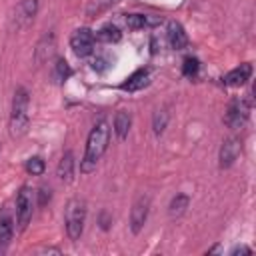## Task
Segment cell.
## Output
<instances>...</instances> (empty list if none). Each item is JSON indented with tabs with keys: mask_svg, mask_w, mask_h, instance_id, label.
<instances>
[{
	"mask_svg": "<svg viewBox=\"0 0 256 256\" xmlns=\"http://www.w3.org/2000/svg\"><path fill=\"white\" fill-rule=\"evenodd\" d=\"M108 144H110V126L106 120H100L94 124V128L88 134L86 152H84V158L80 160L82 174H90L92 170H96V164L108 150Z\"/></svg>",
	"mask_w": 256,
	"mask_h": 256,
	"instance_id": "cell-1",
	"label": "cell"
},
{
	"mask_svg": "<svg viewBox=\"0 0 256 256\" xmlns=\"http://www.w3.org/2000/svg\"><path fill=\"white\" fill-rule=\"evenodd\" d=\"M28 104H30V94L24 86H18L14 90L12 98V110H10V136L12 138H22L28 132Z\"/></svg>",
	"mask_w": 256,
	"mask_h": 256,
	"instance_id": "cell-2",
	"label": "cell"
},
{
	"mask_svg": "<svg viewBox=\"0 0 256 256\" xmlns=\"http://www.w3.org/2000/svg\"><path fill=\"white\" fill-rule=\"evenodd\" d=\"M84 222H86V202L80 198H70L64 208V224H66V234L72 242L80 240L84 232Z\"/></svg>",
	"mask_w": 256,
	"mask_h": 256,
	"instance_id": "cell-3",
	"label": "cell"
},
{
	"mask_svg": "<svg viewBox=\"0 0 256 256\" xmlns=\"http://www.w3.org/2000/svg\"><path fill=\"white\" fill-rule=\"evenodd\" d=\"M36 192L30 188V186H22L18 190V196H16V224H18V230H26V226L30 224L32 220V210H34V204H36Z\"/></svg>",
	"mask_w": 256,
	"mask_h": 256,
	"instance_id": "cell-4",
	"label": "cell"
},
{
	"mask_svg": "<svg viewBox=\"0 0 256 256\" xmlns=\"http://www.w3.org/2000/svg\"><path fill=\"white\" fill-rule=\"evenodd\" d=\"M248 114H250L248 102L242 100V98H234V100H230V104L224 112V124L232 130H240V128H244V124L248 120Z\"/></svg>",
	"mask_w": 256,
	"mask_h": 256,
	"instance_id": "cell-5",
	"label": "cell"
},
{
	"mask_svg": "<svg viewBox=\"0 0 256 256\" xmlns=\"http://www.w3.org/2000/svg\"><path fill=\"white\" fill-rule=\"evenodd\" d=\"M94 32L90 28H76L70 36V48L78 58H86L94 50Z\"/></svg>",
	"mask_w": 256,
	"mask_h": 256,
	"instance_id": "cell-6",
	"label": "cell"
},
{
	"mask_svg": "<svg viewBox=\"0 0 256 256\" xmlns=\"http://www.w3.org/2000/svg\"><path fill=\"white\" fill-rule=\"evenodd\" d=\"M148 212H150V196H138L130 210V230L134 234H138L144 228L148 220Z\"/></svg>",
	"mask_w": 256,
	"mask_h": 256,
	"instance_id": "cell-7",
	"label": "cell"
},
{
	"mask_svg": "<svg viewBox=\"0 0 256 256\" xmlns=\"http://www.w3.org/2000/svg\"><path fill=\"white\" fill-rule=\"evenodd\" d=\"M240 152H242L240 138H236V136L226 138L222 142V146H220V152H218V164H220V168H230L236 162V158L240 156Z\"/></svg>",
	"mask_w": 256,
	"mask_h": 256,
	"instance_id": "cell-8",
	"label": "cell"
},
{
	"mask_svg": "<svg viewBox=\"0 0 256 256\" xmlns=\"http://www.w3.org/2000/svg\"><path fill=\"white\" fill-rule=\"evenodd\" d=\"M166 38H168L170 48H174V50H184V48L188 46V34H186V30L182 28L180 22H168Z\"/></svg>",
	"mask_w": 256,
	"mask_h": 256,
	"instance_id": "cell-9",
	"label": "cell"
},
{
	"mask_svg": "<svg viewBox=\"0 0 256 256\" xmlns=\"http://www.w3.org/2000/svg\"><path fill=\"white\" fill-rule=\"evenodd\" d=\"M250 76H252V64L244 62V64H240L238 68L230 70L224 76V84L226 86H242V84H246L250 80Z\"/></svg>",
	"mask_w": 256,
	"mask_h": 256,
	"instance_id": "cell-10",
	"label": "cell"
},
{
	"mask_svg": "<svg viewBox=\"0 0 256 256\" xmlns=\"http://www.w3.org/2000/svg\"><path fill=\"white\" fill-rule=\"evenodd\" d=\"M150 84V72L146 70V68H140V70H136L134 74H130L128 78H126V82H122V90H126V92H138V90H142V88H146Z\"/></svg>",
	"mask_w": 256,
	"mask_h": 256,
	"instance_id": "cell-11",
	"label": "cell"
},
{
	"mask_svg": "<svg viewBox=\"0 0 256 256\" xmlns=\"http://www.w3.org/2000/svg\"><path fill=\"white\" fill-rule=\"evenodd\" d=\"M58 178L64 184H70L74 180V154L72 150H66L58 162Z\"/></svg>",
	"mask_w": 256,
	"mask_h": 256,
	"instance_id": "cell-12",
	"label": "cell"
},
{
	"mask_svg": "<svg viewBox=\"0 0 256 256\" xmlns=\"http://www.w3.org/2000/svg\"><path fill=\"white\" fill-rule=\"evenodd\" d=\"M54 48H56V44H54V34H46V36L38 42V46H36V52H34L36 62L44 64L46 60H50L52 54H54Z\"/></svg>",
	"mask_w": 256,
	"mask_h": 256,
	"instance_id": "cell-13",
	"label": "cell"
},
{
	"mask_svg": "<svg viewBox=\"0 0 256 256\" xmlns=\"http://www.w3.org/2000/svg\"><path fill=\"white\" fill-rule=\"evenodd\" d=\"M130 126H132V116L128 112H124V110L116 112V116H114V132H116V136L120 140H124L128 136Z\"/></svg>",
	"mask_w": 256,
	"mask_h": 256,
	"instance_id": "cell-14",
	"label": "cell"
},
{
	"mask_svg": "<svg viewBox=\"0 0 256 256\" xmlns=\"http://www.w3.org/2000/svg\"><path fill=\"white\" fill-rule=\"evenodd\" d=\"M36 12H38V0H22L18 6V22L20 24L32 22Z\"/></svg>",
	"mask_w": 256,
	"mask_h": 256,
	"instance_id": "cell-15",
	"label": "cell"
},
{
	"mask_svg": "<svg viewBox=\"0 0 256 256\" xmlns=\"http://www.w3.org/2000/svg\"><path fill=\"white\" fill-rule=\"evenodd\" d=\"M188 204H190V198H188L186 194H176V196L170 200V206H168L170 218H180V216L186 212Z\"/></svg>",
	"mask_w": 256,
	"mask_h": 256,
	"instance_id": "cell-16",
	"label": "cell"
},
{
	"mask_svg": "<svg viewBox=\"0 0 256 256\" xmlns=\"http://www.w3.org/2000/svg\"><path fill=\"white\" fill-rule=\"evenodd\" d=\"M168 120H170V112H168V108H158V110L154 112V116H152V130H154L156 136H160V134L166 130Z\"/></svg>",
	"mask_w": 256,
	"mask_h": 256,
	"instance_id": "cell-17",
	"label": "cell"
},
{
	"mask_svg": "<svg viewBox=\"0 0 256 256\" xmlns=\"http://www.w3.org/2000/svg\"><path fill=\"white\" fill-rule=\"evenodd\" d=\"M12 234H14L12 218L4 212V214L0 216V246H8L10 240H12Z\"/></svg>",
	"mask_w": 256,
	"mask_h": 256,
	"instance_id": "cell-18",
	"label": "cell"
},
{
	"mask_svg": "<svg viewBox=\"0 0 256 256\" xmlns=\"http://www.w3.org/2000/svg\"><path fill=\"white\" fill-rule=\"evenodd\" d=\"M98 40H102V42H106V44H114V42H118L120 38H122V32L118 30V26H114V24H106V26H102L100 30H98Z\"/></svg>",
	"mask_w": 256,
	"mask_h": 256,
	"instance_id": "cell-19",
	"label": "cell"
},
{
	"mask_svg": "<svg viewBox=\"0 0 256 256\" xmlns=\"http://www.w3.org/2000/svg\"><path fill=\"white\" fill-rule=\"evenodd\" d=\"M70 74H72L70 64H68L64 58H58V60L54 62V68H52V78H54L56 82H64V80L70 78Z\"/></svg>",
	"mask_w": 256,
	"mask_h": 256,
	"instance_id": "cell-20",
	"label": "cell"
},
{
	"mask_svg": "<svg viewBox=\"0 0 256 256\" xmlns=\"http://www.w3.org/2000/svg\"><path fill=\"white\" fill-rule=\"evenodd\" d=\"M198 70H200V62H198V58H194V56H186L184 62H182V74H184L186 78H194V76L198 74Z\"/></svg>",
	"mask_w": 256,
	"mask_h": 256,
	"instance_id": "cell-21",
	"label": "cell"
},
{
	"mask_svg": "<svg viewBox=\"0 0 256 256\" xmlns=\"http://www.w3.org/2000/svg\"><path fill=\"white\" fill-rule=\"evenodd\" d=\"M44 170H46V164H44V160H42L40 156H32V158L26 160V172H28V174L40 176Z\"/></svg>",
	"mask_w": 256,
	"mask_h": 256,
	"instance_id": "cell-22",
	"label": "cell"
},
{
	"mask_svg": "<svg viewBox=\"0 0 256 256\" xmlns=\"http://www.w3.org/2000/svg\"><path fill=\"white\" fill-rule=\"evenodd\" d=\"M126 26H128V30L146 28V14H128L126 16Z\"/></svg>",
	"mask_w": 256,
	"mask_h": 256,
	"instance_id": "cell-23",
	"label": "cell"
},
{
	"mask_svg": "<svg viewBox=\"0 0 256 256\" xmlns=\"http://www.w3.org/2000/svg\"><path fill=\"white\" fill-rule=\"evenodd\" d=\"M118 0H94L92 2V6L88 8V14H98V12H102V10H106L108 6H112V4H116Z\"/></svg>",
	"mask_w": 256,
	"mask_h": 256,
	"instance_id": "cell-24",
	"label": "cell"
},
{
	"mask_svg": "<svg viewBox=\"0 0 256 256\" xmlns=\"http://www.w3.org/2000/svg\"><path fill=\"white\" fill-rule=\"evenodd\" d=\"M50 198H52V192H50V188H40V192H38V206H46V202H50Z\"/></svg>",
	"mask_w": 256,
	"mask_h": 256,
	"instance_id": "cell-25",
	"label": "cell"
},
{
	"mask_svg": "<svg viewBox=\"0 0 256 256\" xmlns=\"http://www.w3.org/2000/svg\"><path fill=\"white\" fill-rule=\"evenodd\" d=\"M110 224H112V216L104 210V212H100V228L102 230H108L110 228Z\"/></svg>",
	"mask_w": 256,
	"mask_h": 256,
	"instance_id": "cell-26",
	"label": "cell"
},
{
	"mask_svg": "<svg viewBox=\"0 0 256 256\" xmlns=\"http://www.w3.org/2000/svg\"><path fill=\"white\" fill-rule=\"evenodd\" d=\"M230 254H252V248H248V246H236V248H232Z\"/></svg>",
	"mask_w": 256,
	"mask_h": 256,
	"instance_id": "cell-27",
	"label": "cell"
},
{
	"mask_svg": "<svg viewBox=\"0 0 256 256\" xmlns=\"http://www.w3.org/2000/svg\"><path fill=\"white\" fill-rule=\"evenodd\" d=\"M92 68H94V70H104V68H106V60H104V58H96V60L92 62Z\"/></svg>",
	"mask_w": 256,
	"mask_h": 256,
	"instance_id": "cell-28",
	"label": "cell"
},
{
	"mask_svg": "<svg viewBox=\"0 0 256 256\" xmlns=\"http://www.w3.org/2000/svg\"><path fill=\"white\" fill-rule=\"evenodd\" d=\"M42 252H56V254H60V250H58V248H44Z\"/></svg>",
	"mask_w": 256,
	"mask_h": 256,
	"instance_id": "cell-29",
	"label": "cell"
}]
</instances>
